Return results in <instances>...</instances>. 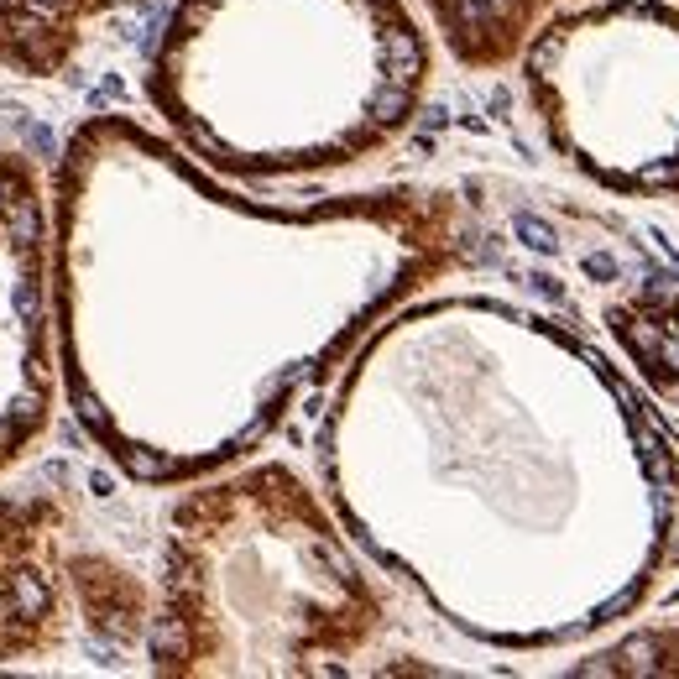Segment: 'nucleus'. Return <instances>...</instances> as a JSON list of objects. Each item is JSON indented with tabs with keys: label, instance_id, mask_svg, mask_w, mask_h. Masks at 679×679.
Returning a JSON list of instances; mask_svg holds the SVG:
<instances>
[{
	"label": "nucleus",
	"instance_id": "obj_1",
	"mask_svg": "<svg viewBox=\"0 0 679 679\" xmlns=\"http://www.w3.org/2000/svg\"><path fill=\"white\" fill-rule=\"evenodd\" d=\"M142 627V591L79 533L63 486L0 491V669H48L79 638L121 643Z\"/></svg>",
	"mask_w": 679,
	"mask_h": 679
},
{
	"label": "nucleus",
	"instance_id": "obj_2",
	"mask_svg": "<svg viewBox=\"0 0 679 679\" xmlns=\"http://www.w3.org/2000/svg\"><path fill=\"white\" fill-rule=\"evenodd\" d=\"M58 408L53 241L42 168L0 147V476L32 455Z\"/></svg>",
	"mask_w": 679,
	"mask_h": 679
},
{
	"label": "nucleus",
	"instance_id": "obj_3",
	"mask_svg": "<svg viewBox=\"0 0 679 679\" xmlns=\"http://www.w3.org/2000/svg\"><path fill=\"white\" fill-rule=\"evenodd\" d=\"M136 0H0V74L53 79L79 58L95 21Z\"/></svg>",
	"mask_w": 679,
	"mask_h": 679
},
{
	"label": "nucleus",
	"instance_id": "obj_4",
	"mask_svg": "<svg viewBox=\"0 0 679 679\" xmlns=\"http://www.w3.org/2000/svg\"><path fill=\"white\" fill-rule=\"evenodd\" d=\"M638 183H648V189H659V183H679V162H648V168L638 173Z\"/></svg>",
	"mask_w": 679,
	"mask_h": 679
},
{
	"label": "nucleus",
	"instance_id": "obj_5",
	"mask_svg": "<svg viewBox=\"0 0 679 679\" xmlns=\"http://www.w3.org/2000/svg\"><path fill=\"white\" fill-rule=\"evenodd\" d=\"M518 230H523V241H528V246H538V251H554V246H559V241L549 236V230L538 225V220H528V215L518 220Z\"/></svg>",
	"mask_w": 679,
	"mask_h": 679
},
{
	"label": "nucleus",
	"instance_id": "obj_6",
	"mask_svg": "<svg viewBox=\"0 0 679 679\" xmlns=\"http://www.w3.org/2000/svg\"><path fill=\"white\" fill-rule=\"evenodd\" d=\"M585 272L591 277H617V262L612 256H585Z\"/></svg>",
	"mask_w": 679,
	"mask_h": 679
}]
</instances>
